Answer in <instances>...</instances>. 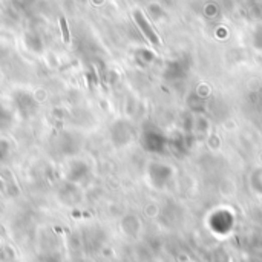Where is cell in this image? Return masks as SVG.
Masks as SVG:
<instances>
[{
	"instance_id": "1",
	"label": "cell",
	"mask_w": 262,
	"mask_h": 262,
	"mask_svg": "<svg viewBox=\"0 0 262 262\" xmlns=\"http://www.w3.org/2000/svg\"><path fill=\"white\" fill-rule=\"evenodd\" d=\"M135 17H137V20H138V25H140V26H141V29L144 31V34H146V36L150 39V42H152V43H155V45H158V43H159L158 37L153 34V31H152V29H150V26L146 23V20L143 19V16H141V13H140V11H137V13H135Z\"/></svg>"
},
{
	"instance_id": "2",
	"label": "cell",
	"mask_w": 262,
	"mask_h": 262,
	"mask_svg": "<svg viewBox=\"0 0 262 262\" xmlns=\"http://www.w3.org/2000/svg\"><path fill=\"white\" fill-rule=\"evenodd\" d=\"M60 28H61V34H63V40L64 43H69L71 37H69V29H68V23L64 17H60Z\"/></svg>"
}]
</instances>
